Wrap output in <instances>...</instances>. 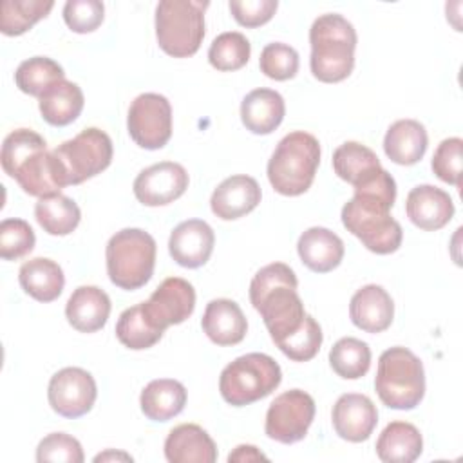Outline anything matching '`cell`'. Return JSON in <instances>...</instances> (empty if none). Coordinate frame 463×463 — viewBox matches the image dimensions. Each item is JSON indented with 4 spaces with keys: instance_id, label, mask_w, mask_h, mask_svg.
I'll return each mask as SVG.
<instances>
[{
    "instance_id": "obj_40",
    "label": "cell",
    "mask_w": 463,
    "mask_h": 463,
    "mask_svg": "<svg viewBox=\"0 0 463 463\" xmlns=\"http://www.w3.org/2000/svg\"><path fill=\"white\" fill-rule=\"evenodd\" d=\"M36 242L31 224L24 219H4L0 222V257L18 260L33 251Z\"/></svg>"
},
{
    "instance_id": "obj_15",
    "label": "cell",
    "mask_w": 463,
    "mask_h": 463,
    "mask_svg": "<svg viewBox=\"0 0 463 463\" xmlns=\"http://www.w3.org/2000/svg\"><path fill=\"white\" fill-rule=\"evenodd\" d=\"M215 244L212 226L201 219H188L177 224L168 239L170 257L183 268H201L208 262Z\"/></svg>"
},
{
    "instance_id": "obj_32",
    "label": "cell",
    "mask_w": 463,
    "mask_h": 463,
    "mask_svg": "<svg viewBox=\"0 0 463 463\" xmlns=\"http://www.w3.org/2000/svg\"><path fill=\"white\" fill-rule=\"evenodd\" d=\"M38 224L49 235H69L76 230L81 219L80 206L63 194L40 197L34 206Z\"/></svg>"
},
{
    "instance_id": "obj_29",
    "label": "cell",
    "mask_w": 463,
    "mask_h": 463,
    "mask_svg": "<svg viewBox=\"0 0 463 463\" xmlns=\"http://www.w3.org/2000/svg\"><path fill=\"white\" fill-rule=\"evenodd\" d=\"M83 103L85 99L81 89L69 80L52 83L38 98L40 114L52 127H65L72 123L81 114Z\"/></svg>"
},
{
    "instance_id": "obj_42",
    "label": "cell",
    "mask_w": 463,
    "mask_h": 463,
    "mask_svg": "<svg viewBox=\"0 0 463 463\" xmlns=\"http://www.w3.org/2000/svg\"><path fill=\"white\" fill-rule=\"evenodd\" d=\"M85 459L81 443L65 434V432H52L47 434L36 449V461H61V463H81Z\"/></svg>"
},
{
    "instance_id": "obj_38",
    "label": "cell",
    "mask_w": 463,
    "mask_h": 463,
    "mask_svg": "<svg viewBox=\"0 0 463 463\" xmlns=\"http://www.w3.org/2000/svg\"><path fill=\"white\" fill-rule=\"evenodd\" d=\"M47 143L45 139L36 134L31 128H16L11 134L5 136L4 143H2V154H0V161H2V168L4 172L13 177L14 172L36 152L45 150Z\"/></svg>"
},
{
    "instance_id": "obj_44",
    "label": "cell",
    "mask_w": 463,
    "mask_h": 463,
    "mask_svg": "<svg viewBox=\"0 0 463 463\" xmlns=\"http://www.w3.org/2000/svg\"><path fill=\"white\" fill-rule=\"evenodd\" d=\"M105 18V5L99 0H69L63 5V20L74 33L96 31Z\"/></svg>"
},
{
    "instance_id": "obj_11",
    "label": "cell",
    "mask_w": 463,
    "mask_h": 463,
    "mask_svg": "<svg viewBox=\"0 0 463 463\" xmlns=\"http://www.w3.org/2000/svg\"><path fill=\"white\" fill-rule=\"evenodd\" d=\"M315 418V400L300 391L291 389L279 394L268 407L264 430L268 438L289 445L300 441Z\"/></svg>"
},
{
    "instance_id": "obj_20",
    "label": "cell",
    "mask_w": 463,
    "mask_h": 463,
    "mask_svg": "<svg viewBox=\"0 0 463 463\" xmlns=\"http://www.w3.org/2000/svg\"><path fill=\"white\" fill-rule=\"evenodd\" d=\"M351 322L365 333L385 331L394 317V304L391 295L378 284L360 288L349 304Z\"/></svg>"
},
{
    "instance_id": "obj_31",
    "label": "cell",
    "mask_w": 463,
    "mask_h": 463,
    "mask_svg": "<svg viewBox=\"0 0 463 463\" xmlns=\"http://www.w3.org/2000/svg\"><path fill=\"white\" fill-rule=\"evenodd\" d=\"M380 168L378 156L358 141H345L333 152L335 174L353 186L360 184Z\"/></svg>"
},
{
    "instance_id": "obj_26",
    "label": "cell",
    "mask_w": 463,
    "mask_h": 463,
    "mask_svg": "<svg viewBox=\"0 0 463 463\" xmlns=\"http://www.w3.org/2000/svg\"><path fill=\"white\" fill-rule=\"evenodd\" d=\"M429 136L425 127L416 119H398L394 121L383 137L385 156L403 166L416 165L427 150Z\"/></svg>"
},
{
    "instance_id": "obj_23",
    "label": "cell",
    "mask_w": 463,
    "mask_h": 463,
    "mask_svg": "<svg viewBox=\"0 0 463 463\" xmlns=\"http://www.w3.org/2000/svg\"><path fill=\"white\" fill-rule=\"evenodd\" d=\"M110 315V298L98 286H80L72 291L65 306L69 324L80 333L99 331Z\"/></svg>"
},
{
    "instance_id": "obj_21",
    "label": "cell",
    "mask_w": 463,
    "mask_h": 463,
    "mask_svg": "<svg viewBox=\"0 0 463 463\" xmlns=\"http://www.w3.org/2000/svg\"><path fill=\"white\" fill-rule=\"evenodd\" d=\"M165 458L170 463H213L217 447L203 427L181 423L165 439Z\"/></svg>"
},
{
    "instance_id": "obj_1",
    "label": "cell",
    "mask_w": 463,
    "mask_h": 463,
    "mask_svg": "<svg viewBox=\"0 0 463 463\" xmlns=\"http://www.w3.org/2000/svg\"><path fill=\"white\" fill-rule=\"evenodd\" d=\"M297 275L284 262L260 268L250 284L251 306L260 313L271 340L279 345L304 322L306 311L297 293Z\"/></svg>"
},
{
    "instance_id": "obj_43",
    "label": "cell",
    "mask_w": 463,
    "mask_h": 463,
    "mask_svg": "<svg viewBox=\"0 0 463 463\" xmlns=\"http://www.w3.org/2000/svg\"><path fill=\"white\" fill-rule=\"evenodd\" d=\"M461 152L463 141L459 137L443 139L432 156V172L443 183L461 186Z\"/></svg>"
},
{
    "instance_id": "obj_30",
    "label": "cell",
    "mask_w": 463,
    "mask_h": 463,
    "mask_svg": "<svg viewBox=\"0 0 463 463\" xmlns=\"http://www.w3.org/2000/svg\"><path fill=\"white\" fill-rule=\"evenodd\" d=\"M423 450V438L409 421H391L376 441V454L385 463H412Z\"/></svg>"
},
{
    "instance_id": "obj_46",
    "label": "cell",
    "mask_w": 463,
    "mask_h": 463,
    "mask_svg": "<svg viewBox=\"0 0 463 463\" xmlns=\"http://www.w3.org/2000/svg\"><path fill=\"white\" fill-rule=\"evenodd\" d=\"M260 459H268V458L257 447H253V445H239L228 456L230 463L232 461H241V463H244V461H260Z\"/></svg>"
},
{
    "instance_id": "obj_34",
    "label": "cell",
    "mask_w": 463,
    "mask_h": 463,
    "mask_svg": "<svg viewBox=\"0 0 463 463\" xmlns=\"http://www.w3.org/2000/svg\"><path fill=\"white\" fill-rule=\"evenodd\" d=\"M60 80H65L61 65L47 56H33L24 60L14 72L16 87L22 92L36 98H40L52 83Z\"/></svg>"
},
{
    "instance_id": "obj_9",
    "label": "cell",
    "mask_w": 463,
    "mask_h": 463,
    "mask_svg": "<svg viewBox=\"0 0 463 463\" xmlns=\"http://www.w3.org/2000/svg\"><path fill=\"white\" fill-rule=\"evenodd\" d=\"M52 152L63 165L69 184H80L101 174L110 165L114 150L107 132L89 127Z\"/></svg>"
},
{
    "instance_id": "obj_14",
    "label": "cell",
    "mask_w": 463,
    "mask_h": 463,
    "mask_svg": "<svg viewBox=\"0 0 463 463\" xmlns=\"http://www.w3.org/2000/svg\"><path fill=\"white\" fill-rule=\"evenodd\" d=\"M188 188V174L174 161L156 163L134 179V195L145 206H165L179 199Z\"/></svg>"
},
{
    "instance_id": "obj_28",
    "label": "cell",
    "mask_w": 463,
    "mask_h": 463,
    "mask_svg": "<svg viewBox=\"0 0 463 463\" xmlns=\"http://www.w3.org/2000/svg\"><path fill=\"white\" fill-rule=\"evenodd\" d=\"M143 414L152 421H168L186 405V389L172 378L152 380L139 396Z\"/></svg>"
},
{
    "instance_id": "obj_8",
    "label": "cell",
    "mask_w": 463,
    "mask_h": 463,
    "mask_svg": "<svg viewBox=\"0 0 463 463\" xmlns=\"http://www.w3.org/2000/svg\"><path fill=\"white\" fill-rule=\"evenodd\" d=\"M282 380L280 365L264 353H248L230 362L219 378V391L226 403L244 407L269 396Z\"/></svg>"
},
{
    "instance_id": "obj_24",
    "label": "cell",
    "mask_w": 463,
    "mask_h": 463,
    "mask_svg": "<svg viewBox=\"0 0 463 463\" xmlns=\"http://www.w3.org/2000/svg\"><path fill=\"white\" fill-rule=\"evenodd\" d=\"M297 251L304 266L311 271L327 273L342 262L344 242L335 232L324 226H313L298 237Z\"/></svg>"
},
{
    "instance_id": "obj_16",
    "label": "cell",
    "mask_w": 463,
    "mask_h": 463,
    "mask_svg": "<svg viewBox=\"0 0 463 463\" xmlns=\"http://www.w3.org/2000/svg\"><path fill=\"white\" fill-rule=\"evenodd\" d=\"M331 420L336 434L342 439L360 443L373 434L378 423V411L365 394L347 392L342 394L333 405Z\"/></svg>"
},
{
    "instance_id": "obj_41",
    "label": "cell",
    "mask_w": 463,
    "mask_h": 463,
    "mask_svg": "<svg viewBox=\"0 0 463 463\" xmlns=\"http://www.w3.org/2000/svg\"><path fill=\"white\" fill-rule=\"evenodd\" d=\"M259 67L264 76L275 81L291 80L298 72V52L282 42L268 43L260 52Z\"/></svg>"
},
{
    "instance_id": "obj_3",
    "label": "cell",
    "mask_w": 463,
    "mask_h": 463,
    "mask_svg": "<svg viewBox=\"0 0 463 463\" xmlns=\"http://www.w3.org/2000/svg\"><path fill=\"white\" fill-rule=\"evenodd\" d=\"M320 163L318 139L304 130L286 134L268 161V179L280 195H300L313 184Z\"/></svg>"
},
{
    "instance_id": "obj_25",
    "label": "cell",
    "mask_w": 463,
    "mask_h": 463,
    "mask_svg": "<svg viewBox=\"0 0 463 463\" xmlns=\"http://www.w3.org/2000/svg\"><path fill=\"white\" fill-rule=\"evenodd\" d=\"M284 98L273 89H255L241 103L242 125L259 136L271 134L284 119Z\"/></svg>"
},
{
    "instance_id": "obj_6",
    "label": "cell",
    "mask_w": 463,
    "mask_h": 463,
    "mask_svg": "<svg viewBox=\"0 0 463 463\" xmlns=\"http://www.w3.org/2000/svg\"><path fill=\"white\" fill-rule=\"evenodd\" d=\"M156 253L157 246L148 232L139 228L116 232L105 250L110 282L127 291L143 288L152 279Z\"/></svg>"
},
{
    "instance_id": "obj_12",
    "label": "cell",
    "mask_w": 463,
    "mask_h": 463,
    "mask_svg": "<svg viewBox=\"0 0 463 463\" xmlns=\"http://www.w3.org/2000/svg\"><path fill=\"white\" fill-rule=\"evenodd\" d=\"M98 396L92 374L81 367H63L51 376L47 398L51 409L63 418H80L87 414Z\"/></svg>"
},
{
    "instance_id": "obj_27",
    "label": "cell",
    "mask_w": 463,
    "mask_h": 463,
    "mask_svg": "<svg viewBox=\"0 0 463 463\" xmlns=\"http://www.w3.org/2000/svg\"><path fill=\"white\" fill-rule=\"evenodd\" d=\"M18 280L22 289L38 302L56 300L65 286L63 269L58 266V262L45 257L25 260L20 266Z\"/></svg>"
},
{
    "instance_id": "obj_45",
    "label": "cell",
    "mask_w": 463,
    "mask_h": 463,
    "mask_svg": "<svg viewBox=\"0 0 463 463\" xmlns=\"http://www.w3.org/2000/svg\"><path fill=\"white\" fill-rule=\"evenodd\" d=\"M235 22L242 27H259L269 22L279 7L277 0H230Z\"/></svg>"
},
{
    "instance_id": "obj_17",
    "label": "cell",
    "mask_w": 463,
    "mask_h": 463,
    "mask_svg": "<svg viewBox=\"0 0 463 463\" xmlns=\"http://www.w3.org/2000/svg\"><path fill=\"white\" fill-rule=\"evenodd\" d=\"M20 188L34 197H47L60 194L61 188L69 186L67 174L54 152L40 150L33 154L13 175Z\"/></svg>"
},
{
    "instance_id": "obj_36",
    "label": "cell",
    "mask_w": 463,
    "mask_h": 463,
    "mask_svg": "<svg viewBox=\"0 0 463 463\" xmlns=\"http://www.w3.org/2000/svg\"><path fill=\"white\" fill-rule=\"evenodd\" d=\"M329 364L340 378L358 380L371 367V349L358 338L344 336L331 347Z\"/></svg>"
},
{
    "instance_id": "obj_47",
    "label": "cell",
    "mask_w": 463,
    "mask_h": 463,
    "mask_svg": "<svg viewBox=\"0 0 463 463\" xmlns=\"http://www.w3.org/2000/svg\"><path fill=\"white\" fill-rule=\"evenodd\" d=\"M109 459H123V461H132V456L125 454V452H114V450H107V452H101L94 458V461H109Z\"/></svg>"
},
{
    "instance_id": "obj_4",
    "label": "cell",
    "mask_w": 463,
    "mask_h": 463,
    "mask_svg": "<svg viewBox=\"0 0 463 463\" xmlns=\"http://www.w3.org/2000/svg\"><path fill=\"white\" fill-rule=\"evenodd\" d=\"M394 203L369 194H354L342 208V224L362 244L378 255L394 253L402 246L403 232L396 219L391 217Z\"/></svg>"
},
{
    "instance_id": "obj_37",
    "label": "cell",
    "mask_w": 463,
    "mask_h": 463,
    "mask_svg": "<svg viewBox=\"0 0 463 463\" xmlns=\"http://www.w3.org/2000/svg\"><path fill=\"white\" fill-rule=\"evenodd\" d=\"M251 54L250 40L237 31L221 33L208 49V61L213 69L232 72L242 69Z\"/></svg>"
},
{
    "instance_id": "obj_39",
    "label": "cell",
    "mask_w": 463,
    "mask_h": 463,
    "mask_svg": "<svg viewBox=\"0 0 463 463\" xmlns=\"http://www.w3.org/2000/svg\"><path fill=\"white\" fill-rule=\"evenodd\" d=\"M322 338L324 336L318 322L311 315H306L302 326L277 347L293 362H307L317 356Z\"/></svg>"
},
{
    "instance_id": "obj_7",
    "label": "cell",
    "mask_w": 463,
    "mask_h": 463,
    "mask_svg": "<svg viewBox=\"0 0 463 463\" xmlns=\"http://www.w3.org/2000/svg\"><path fill=\"white\" fill-rule=\"evenodd\" d=\"M208 5L201 0H161L156 5V38L168 56L188 58L199 51Z\"/></svg>"
},
{
    "instance_id": "obj_19",
    "label": "cell",
    "mask_w": 463,
    "mask_h": 463,
    "mask_svg": "<svg viewBox=\"0 0 463 463\" xmlns=\"http://www.w3.org/2000/svg\"><path fill=\"white\" fill-rule=\"evenodd\" d=\"M262 192L259 183L244 174L226 177L212 194L210 208L222 221H235L260 203Z\"/></svg>"
},
{
    "instance_id": "obj_22",
    "label": "cell",
    "mask_w": 463,
    "mask_h": 463,
    "mask_svg": "<svg viewBox=\"0 0 463 463\" xmlns=\"http://www.w3.org/2000/svg\"><path fill=\"white\" fill-rule=\"evenodd\" d=\"M203 331L217 345H235L242 342L248 331V322L235 300L213 298L208 302L203 320Z\"/></svg>"
},
{
    "instance_id": "obj_18",
    "label": "cell",
    "mask_w": 463,
    "mask_h": 463,
    "mask_svg": "<svg viewBox=\"0 0 463 463\" xmlns=\"http://www.w3.org/2000/svg\"><path fill=\"white\" fill-rule=\"evenodd\" d=\"M405 212L420 230L436 232L452 219L454 203L445 190L432 184H418L407 195Z\"/></svg>"
},
{
    "instance_id": "obj_13",
    "label": "cell",
    "mask_w": 463,
    "mask_h": 463,
    "mask_svg": "<svg viewBox=\"0 0 463 463\" xmlns=\"http://www.w3.org/2000/svg\"><path fill=\"white\" fill-rule=\"evenodd\" d=\"M141 307L150 324L161 331L183 324L195 309V289L181 277L165 279Z\"/></svg>"
},
{
    "instance_id": "obj_35",
    "label": "cell",
    "mask_w": 463,
    "mask_h": 463,
    "mask_svg": "<svg viewBox=\"0 0 463 463\" xmlns=\"http://www.w3.org/2000/svg\"><path fill=\"white\" fill-rule=\"evenodd\" d=\"M163 333L165 331H161L150 324L141 304H136V306L125 309L119 315L118 324H116L118 340L132 351H141V349L152 347L154 344H157L161 340Z\"/></svg>"
},
{
    "instance_id": "obj_10",
    "label": "cell",
    "mask_w": 463,
    "mask_h": 463,
    "mask_svg": "<svg viewBox=\"0 0 463 463\" xmlns=\"http://www.w3.org/2000/svg\"><path fill=\"white\" fill-rule=\"evenodd\" d=\"M127 128L137 146L146 150L163 148L172 136L170 101L156 92L139 94L130 103Z\"/></svg>"
},
{
    "instance_id": "obj_33",
    "label": "cell",
    "mask_w": 463,
    "mask_h": 463,
    "mask_svg": "<svg viewBox=\"0 0 463 463\" xmlns=\"http://www.w3.org/2000/svg\"><path fill=\"white\" fill-rule=\"evenodd\" d=\"M52 5V0H4L0 5V31L5 36H20L45 18Z\"/></svg>"
},
{
    "instance_id": "obj_5",
    "label": "cell",
    "mask_w": 463,
    "mask_h": 463,
    "mask_svg": "<svg viewBox=\"0 0 463 463\" xmlns=\"http://www.w3.org/2000/svg\"><path fill=\"white\" fill-rule=\"evenodd\" d=\"M378 398L389 409L411 411L425 396V371L421 360L407 347H389L378 358L374 378Z\"/></svg>"
},
{
    "instance_id": "obj_2",
    "label": "cell",
    "mask_w": 463,
    "mask_h": 463,
    "mask_svg": "<svg viewBox=\"0 0 463 463\" xmlns=\"http://www.w3.org/2000/svg\"><path fill=\"white\" fill-rule=\"evenodd\" d=\"M356 31L342 14L327 13L318 16L309 29L311 72L318 81L338 83L354 67Z\"/></svg>"
}]
</instances>
